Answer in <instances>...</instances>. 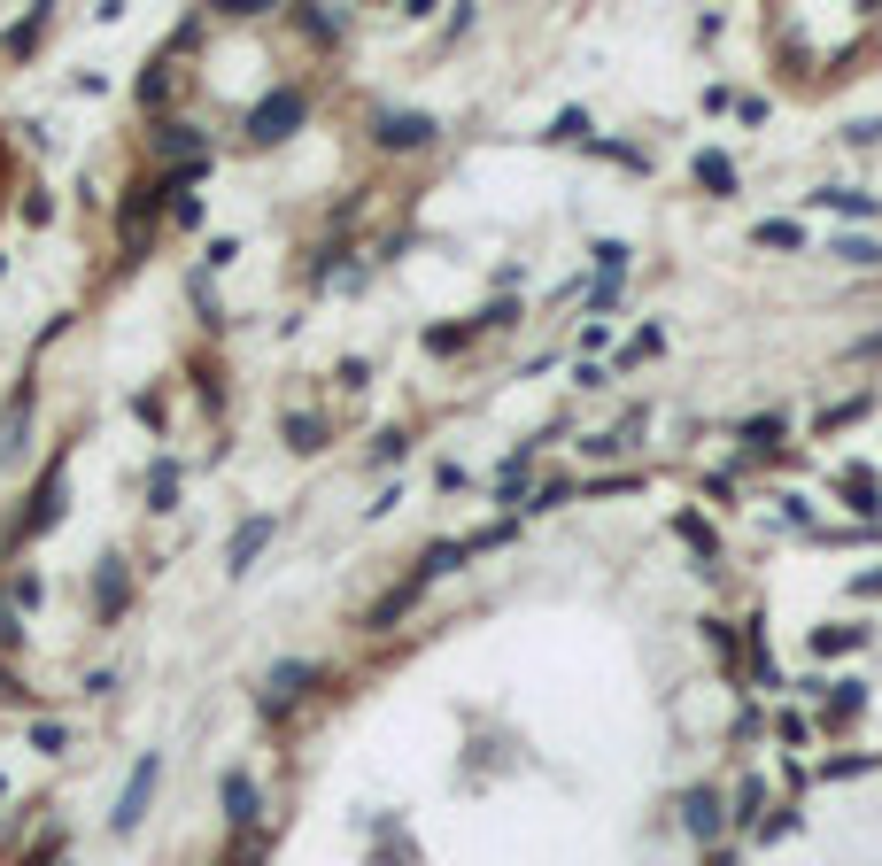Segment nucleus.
Listing matches in <instances>:
<instances>
[{"instance_id": "39448f33", "label": "nucleus", "mask_w": 882, "mask_h": 866, "mask_svg": "<svg viewBox=\"0 0 882 866\" xmlns=\"http://www.w3.org/2000/svg\"><path fill=\"white\" fill-rule=\"evenodd\" d=\"M426 132H434L426 116H387V132H380V140H387V147H418Z\"/></svg>"}, {"instance_id": "7ed1b4c3", "label": "nucleus", "mask_w": 882, "mask_h": 866, "mask_svg": "<svg viewBox=\"0 0 882 866\" xmlns=\"http://www.w3.org/2000/svg\"><path fill=\"white\" fill-rule=\"evenodd\" d=\"M225 812H233V828L256 820V781H248V774H225Z\"/></svg>"}, {"instance_id": "20e7f679", "label": "nucleus", "mask_w": 882, "mask_h": 866, "mask_svg": "<svg viewBox=\"0 0 882 866\" xmlns=\"http://www.w3.org/2000/svg\"><path fill=\"white\" fill-rule=\"evenodd\" d=\"M264 542H271V519H248V526H240V534H233V573H248Z\"/></svg>"}, {"instance_id": "0eeeda50", "label": "nucleus", "mask_w": 882, "mask_h": 866, "mask_svg": "<svg viewBox=\"0 0 882 866\" xmlns=\"http://www.w3.org/2000/svg\"><path fill=\"white\" fill-rule=\"evenodd\" d=\"M697 178H705V186H720V194H728V186H735V171H728V155H705V163H697Z\"/></svg>"}, {"instance_id": "423d86ee", "label": "nucleus", "mask_w": 882, "mask_h": 866, "mask_svg": "<svg viewBox=\"0 0 882 866\" xmlns=\"http://www.w3.org/2000/svg\"><path fill=\"white\" fill-rule=\"evenodd\" d=\"M302 681H310V665H279V673H271V704H294Z\"/></svg>"}, {"instance_id": "f257e3e1", "label": "nucleus", "mask_w": 882, "mask_h": 866, "mask_svg": "<svg viewBox=\"0 0 882 866\" xmlns=\"http://www.w3.org/2000/svg\"><path fill=\"white\" fill-rule=\"evenodd\" d=\"M147 789H155V758H140V774L124 781V805H117V828H140V812H147Z\"/></svg>"}, {"instance_id": "f03ea898", "label": "nucleus", "mask_w": 882, "mask_h": 866, "mask_svg": "<svg viewBox=\"0 0 882 866\" xmlns=\"http://www.w3.org/2000/svg\"><path fill=\"white\" fill-rule=\"evenodd\" d=\"M294 116H302V93H271L256 109V140H279V124H294Z\"/></svg>"}]
</instances>
